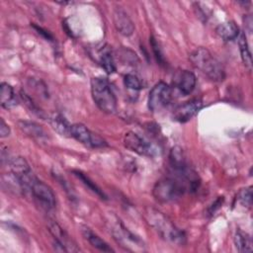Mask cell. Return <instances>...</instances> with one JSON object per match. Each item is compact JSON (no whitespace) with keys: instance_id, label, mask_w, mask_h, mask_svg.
Returning <instances> with one entry per match:
<instances>
[{"instance_id":"cell-1","label":"cell","mask_w":253,"mask_h":253,"mask_svg":"<svg viewBox=\"0 0 253 253\" xmlns=\"http://www.w3.org/2000/svg\"><path fill=\"white\" fill-rule=\"evenodd\" d=\"M144 218L148 225L152 227L164 240H167L173 244L183 245L186 241V236L172 220L160 211L146 207L143 212Z\"/></svg>"},{"instance_id":"cell-2","label":"cell","mask_w":253,"mask_h":253,"mask_svg":"<svg viewBox=\"0 0 253 253\" xmlns=\"http://www.w3.org/2000/svg\"><path fill=\"white\" fill-rule=\"evenodd\" d=\"M190 61L193 66L201 70L210 80L221 82L224 80L225 71L221 63L212 56L205 47H198L190 54Z\"/></svg>"},{"instance_id":"cell-3","label":"cell","mask_w":253,"mask_h":253,"mask_svg":"<svg viewBox=\"0 0 253 253\" xmlns=\"http://www.w3.org/2000/svg\"><path fill=\"white\" fill-rule=\"evenodd\" d=\"M22 190L30 191L33 197L46 210L54 209L56 205L55 195L51 188L39 180L37 177L33 175V173L24 176L19 179Z\"/></svg>"},{"instance_id":"cell-4","label":"cell","mask_w":253,"mask_h":253,"mask_svg":"<svg viewBox=\"0 0 253 253\" xmlns=\"http://www.w3.org/2000/svg\"><path fill=\"white\" fill-rule=\"evenodd\" d=\"M91 94L97 107L106 114H113L117 110V98L107 81L102 77L91 79Z\"/></svg>"},{"instance_id":"cell-5","label":"cell","mask_w":253,"mask_h":253,"mask_svg":"<svg viewBox=\"0 0 253 253\" xmlns=\"http://www.w3.org/2000/svg\"><path fill=\"white\" fill-rule=\"evenodd\" d=\"M187 191L186 186L178 178H163L153 187L152 195L160 203H169L179 199Z\"/></svg>"},{"instance_id":"cell-6","label":"cell","mask_w":253,"mask_h":253,"mask_svg":"<svg viewBox=\"0 0 253 253\" xmlns=\"http://www.w3.org/2000/svg\"><path fill=\"white\" fill-rule=\"evenodd\" d=\"M172 100L171 87L165 82H158L149 92L148 108L152 112H158L166 108Z\"/></svg>"},{"instance_id":"cell-7","label":"cell","mask_w":253,"mask_h":253,"mask_svg":"<svg viewBox=\"0 0 253 253\" xmlns=\"http://www.w3.org/2000/svg\"><path fill=\"white\" fill-rule=\"evenodd\" d=\"M112 234L114 235L115 239L122 244V246L126 247L131 251H143L144 244L143 242L133 233H131L127 228L124 226L122 222L117 221L111 226Z\"/></svg>"},{"instance_id":"cell-8","label":"cell","mask_w":253,"mask_h":253,"mask_svg":"<svg viewBox=\"0 0 253 253\" xmlns=\"http://www.w3.org/2000/svg\"><path fill=\"white\" fill-rule=\"evenodd\" d=\"M70 136L75 138L85 146L97 148L106 146V141L96 133H93L86 126L82 124H73L70 128Z\"/></svg>"},{"instance_id":"cell-9","label":"cell","mask_w":253,"mask_h":253,"mask_svg":"<svg viewBox=\"0 0 253 253\" xmlns=\"http://www.w3.org/2000/svg\"><path fill=\"white\" fill-rule=\"evenodd\" d=\"M47 228L49 233L54 238V245H56V248H55L56 251L76 252L80 250L76 246V243L70 238L67 232L63 230L58 223L50 220L47 224Z\"/></svg>"},{"instance_id":"cell-10","label":"cell","mask_w":253,"mask_h":253,"mask_svg":"<svg viewBox=\"0 0 253 253\" xmlns=\"http://www.w3.org/2000/svg\"><path fill=\"white\" fill-rule=\"evenodd\" d=\"M124 144L127 149L139 155L153 156L155 154V149L152 144L133 131L126 132L124 135Z\"/></svg>"},{"instance_id":"cell-11","label":"cell","mask_w":253,"mask_h":253,"mask_svg":"<svg viewBox=\"0 0 253 253\" xmlns=\"http://www.w3.org/2000/svg\"><path fill=\"white\" fill-rule=\"evenodd\" d=\"M203 107V102L200 99H192L180 106L173 112V119L179 123L190 121Z\"/></svg>"},{"instance_id":"cell-12","label":"cell","mask_w":253,"mask_h":253,"mask_svg":"<svg viewBox=\"0 0 253 253\" xmlns=\"http://www.w3.org/2000/svg\"><path fill=\"white\" fill-rule=\"evenodd\" d=\"M113 20L117 31L123 36L128 37L132 35L134 31V26L130 20L127 13L120 6L116 7L113 14Z\"/></svg>"},{"instance_id":"cell-13","label":"cell","mask_w":253,"mask_h":253,"mask_svg":"<svg viewBox=\"0 0 253 253\" xmlns=\"http://www.w3.org/2000/svg\"><path fill=\"white\" fill-rule=\"evenodd\" d=\"M173 83L183 95H189L194 91L197 79L193 72L189 70H180L175 74Z\"/></svg>"},{"instance_id":"cell-14","label":"cell","mask_w":253,"mask_h":253,"mask_svg":"<svg viewBox=\"0 0 253 253\" xmlns=\"http://www.w3.org/2000/svg\"><path fill=\"white\" fill-rule=\"evenodd\" d=\"M0 104L4 109L7 110L12 109L18 105L13 87L6 82H2L0 85Z\"/></svg>"},{"instance_id":"cell-15","label":"cell","mask_w":253,"mask_h":253,"mask_svg":"<svg viewBox=\"0 0 253 253\" xmlns=\"http://www.w3.org/2000/svg\"><path fill=\"white\" fill-rule=\"evenodd\" d=\"M8 164L12 170L13 175L16 176L18 179L32 173L28 162L21 156L10 157L8 159Z\"/></svg>"},{"instance_id":"cell-16","label":"cell","mask_w":253,"mask_h":253,"mask_svg":"<svg viewBox=\"0 0 253 253\" xmlns=\"http://www.w3.org/2000/svg\"><path fill=\"white\" fill-rule=\"evenodd\" d=\"M216 34L223 41H233L239 35V28L233 21H227L219 24L216 27Z\"/></svg>"},{"instance_id":"cell-17","label":"cell","mask_w":253,"mask_h":253,"mask_svg":"<svg viewBox=\"0 0 253 253\" xmlns=\"http://www.w3.org/2000/svg\"><path fill=\"white\" fill-rule=\"evenodd\" d=\"M98 58L100 65L108 74H112L116 71V65L110 46H108L107 44L103 45L98 52Z\"/></svg>"},{"instance_id":"cell-18","label":"cell","mask_w":253,"mask_h":253,"mask_svg":"<svg viewBox=\"0 0 253 253\" xmlns=\"http://www.w3.org/2000/svg\"><path fill=\"white\" fill-rule=\"evenodd\" d=\"M169 164L174 172L181 171L188 167L183 149L179 146H174L171 148L169 153Z\"/></svg>"},{"instance_id":"cell-19","label":"cell","mask_w":253,"mask_h":253,"mask_svg":"<svg viewBox=\"0 0 253 253\" xmlns=\"http://www.w3.org/2000/svg\"><path fill=\"white\" fill-rule=\"evenodd\" d=\"M18 126L22 131H24L26 134L33 138L42 139L46 136V133L44 129L38 124L34 122H28V121H20L18 122Z\"/></svg>"},{"instance_id":"cell-20","label":"cell","mask_w":253,"mask_h":253,"mask_svg":"<svg viewBox=\"0 0 253 253\" xmlns=\"http://www.w3.org/2000/svg\"><path fill=\"white\" fill-rule=\"evenodd\" d=\"M82 233L84 237L88 240V242L95 248H97L100 251L103 252H113L114 250L109 246V244L103 240L101 237H99L97 234H95L93 231H91L89 228H83Z\"/></svg>"},{"instance_id":"cell-21","label":"cell","mask_w":253,"mask_h":253,"mask_svg":"<svg viewBox=\"0 0 253 253\" xmlns=\"http://www.w3.org/2000/svg\"><path fill=\"white\" fill-rule=\"evenodd\" d=\"M238 45H239V50H240V54H241V58L244 63V66L247 68L248 71H250L252 68V56H251L248 42L244 33H241L239 36Z\"/></svg>"},{"instance_id":"cell-22","label":"cell","mask_w":253,"mask_h":253,"mask_svg":"<svg viewBox=\"0 0 253 253\" xmlns=\"http://www.w3.org/2000/svg\"><path fill=\"white\" fill-rule=\"evenodd\" d=\"M49 122H50V125L53 127V129L56 130L59 134L64 135V136L70 135L71 125L67 122V120L64 117H62L61 115L55 114L50 118Z\"/></svg>"},{"instance_id":"cell-23","label":"cell","mask_w":253,"mask_h":253,"mask_svg":"<svg viewBox=\"0 0 253 253\" xmlns=\"http://www.w3.org/2000/svg\"><path fill=\"white\" fill-rule=\"evenodd\" d=\"M234 244L239 252H251L253 249L250 235L239 229L234 235Z\"/></svg>"},{"instance_id":"cell-24","label":"cell","mask_w":253,"mask_h":253,"mask_svg":"<svg viewBox=\"0 0 253 253\" xmlns=\"http://www.w3.org/2000/svg\"><path fill=\"white\" fill-rule=\"evenodd\" d=\"M73 174H74L78 179H80V180L82 181V183H83L86 187H88L92 192H94L95 194H97L100 198H102V199H107V197H106V195L103 193V191H102L93 181H91L84 173H82L81 171H78V170H73Z\"/></svg>"},{"instance_id":"cell-25","label":"cell","mask_w":253,"mask_h":253,"mask_svg":"<svg viewBox=\"0 0 253 253\" xmlns=\"http://www.w3.org/2000/svg\"><path fill=\"white\" fill-rule=\"evenodd\" d=\"M237 201L241 206L245 208H250L252 205V187H247L241 189L237 195Z\"/></svg>"},{"instance_id":"cell-26","label":"cell","mask_w":253,"mask_h":253,"mask_svg":"<svg viewBox=\"0 0 253 253\" xmlns=\"http://www.w3.org/2000/svg\"><path fill=\"white\" fill-rule=\"evenodd\" d=\"M124 84L126 88L134 91H138L142 88V83L137 76L133 74H126L124 77Z\"/></svg>"},{"instance_id":"cell-27","label":"cell","mask_w":253,"mask_h":253,"mask_svg":"<svg viewBox=\"0 0 253 253\" xmlns=\"http://www.w3.org/2000/svg\"><path fill=\"white\" fill-rule=\"evenodd\" d=\"M149 40H150L149 42H150V45L152 47V51L154 53V56H155L157 62L160 65L165 64V59H164V56H163V53H162V50H161V47H160L158 42L156 41V39L153 36H151Z\"/></svg>"},{"instance_id":"cell-28","label":"cell","mask_w":253,"mask_h":253,"mask_svg":"<svg viewBox=\"0 0 253 253\" xmlns=\"http://www.w3.org/2000/svg\"><path fill=\"white\" fill-rule=\"evenodd\" d=\"M10 135V127L9 126L4 122L3 119H0V136L2 138L7 137Z\"/></svg>"},{"instance_id":"cell-29","label":"cell","mask_w":253,"mask_h":253,"mask_svg":"<svg viewBox=\"0 0 253 253\" xmlns=\"http://www.w3.org/2000/svg\"><path fill=\"white\" fill-rule=\"evenodd\" d=\"M222 202H223V197H219V198L209 208V212H210V214H212V213L215 211V210L218 209V208L221 206Z\"/></svg>"}]
</instances>
